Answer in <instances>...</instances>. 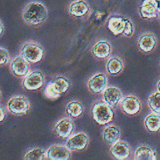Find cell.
<instances>
[{"label":"cell","mask_w":160,"mask_h":160,"mask_svg":"<svg viewBox=\"0 0 160 160\" xmlns=\"http://www.w3.org/2000/svg\"><path fill=\"white\" fill-rule=\"evenodd\" d=\"M139 14L142 18L150 19L158 16V1L157 0H143L140 8Z\"/></svg>","instance_id":"2e32d148"},{"label":"cell","mask_w":160,"mask_h":160,"mask_svg":"<svg viewBox=\"0 0 160 160\" xmlns=\"http://www.w3.org/2000/svg\"><path fill=\"white\" fill-rule=\"evenodd\" d=\"M121 136V130L116 125L106 126L102 131V139L107 144L112 145L119 141Z\"/></svg>","instance_id":"ffe728a7"},{"label":"cell","mask_w":160,"mask_h":160,"mask_svg":"<svg viewBox=\"0 0 160 160\" xmlns=\"http://www.w3.org/2000/svg\"><path fill=\"white\" fill-rule=\"evenodd\" d=\"M120 106L122 111L129 116L138 114L142 109V104L139 99L133 94L124 97L121 99Z\"/></svg>","instance_id":"52a82bcc"},{"label":"cell","mask_w":160,"mask_h":160,"mask_svg":"<svg viewBox=\"0 0 160 160\" xmlns=\"http://www.w3.org/2000/svg\"><path fill=\"white\" fill-rule=\"evenodd\" d=\"M156 88H157V90L158 91L160 92V79L158 81L157 84H156Z\"/></svg>","instance_id":"f1b7e54d"},{"label":"cell","mask_w":160,"mask_h":160,"mask_svg":"<svg viewBox=\"0 0 160 160\" xmlns=\"http://www.w3.org/2000/svg\"><path fill=\"white\" fill-rule=\"evenodd\" d=\"M3 31H4V26H3V24L2 22L1 21V34H2L3 33Z\"/></svg>","instance_id":"f546056e"},{"label":"cell","mask_w":160,"mask_h":160,"mask_svg":"<svg viewBox=\"0 0 160 160\" xmlns=\"http://www.w3.org/2000/svg\"><path fill=\"white\" fill-rule=\"evenodd\" d=\"M89 10V6L85 0H76L72 2L69 6V14L77 18L86 16Z\"/></svg>","instance_id":"d6986e66"},{"label":"cell","mask_w":160,"mask_h":160,"mask_svg":"<svg viewBox=\"0 0 160 160\" xmlns=\"http://www.w3.org/2000/svg\"><path fill=\"white\" fill-rule=\"evenodd\" d=\"M108 79L106 76L102 72H98L91 76L88 81L89 90L94 94L102 93L107 88Z\"/></svg>","instance_id":"30bf717a"},{"label":"cell","mask_w":160,"mask_h":160,"mask_svg":"<svg viewBox=\"0 0 160 160\" xmlns=\"http://www.w3.org/2000/svg\"><path fill=\"white\" fill-rule=\"evenodd\" d=\"M71 85L69 80L64 76H57L49 81L44 90L46 96L50 99H56L66 92Z\"/></svg>","instance_id":"3957f363"},{"label":"cell","mask_w":160,"mask_h":160,"mask_svg":"<svg viewBox=\"0 0 160 160\" xmlns=\"http://www.w3.org/2000/svg\"><path fill=\"white\" fill-rule=\"evenodd\" d=\"M0 52H1V61L0 64L1 66L6 64L9 60V54L8 50L2 47L0 48Z\"/></svg>","instance_id":"4316f807"},{"label":"cell","mask_w":160,"mask_h":160,"mask_svg":"<svg viewBox=\"0 0 160 160\" xmlns=\"http://www.w3.org/2000/svg\"><path fill=\"white\" fill-rule=\"evenodd\" d=\"M112 46L107 40H101L94 44L91 49L92 54L99 59L108 58L111 53Z\"/></svg>","instance_id":"ac0fdd59"},{"label":"cell","mask_w":160,"mask_h":160,"mask_svg":"<svg viewBox=\"0 0 160 160\" xmlns=\"http://www.w3.org/2000/svg\"><path fill=\"white\" fill-rule=\"evenodd\" d=\"M44 82V76L40 70H35L25 76L22 82L24 89L29 91H34L41 88Z\"/></svg>","instance_id":"ba28073f"},{"label":"cell","mask_w":160,"mask_h":160,"mask_svg":"<svg viewBox=\"0 0 160 160\" xmlns=\"http://www.w3.org/2000/svg\"><path fill=\"white\" fill-rule=\"evenodd\" d=\"M0 109H1V121L2 122L5 118V111L2 106H1Z\"/></svg>","instance_id":"83f0119b"},{"label":"cell","mask_w":160,"mask_h":160,"mask_svg":"<svg viewBox=\"0 0 160 160\" xmlns=\"http://www.w3.org/2000/svg\"><path fill=\"white\" fill-rule=\"evenodd\" d=\"M29 62L21 56L19 55L13 58L10 64V70L16 76L23 77L29 71Z\"/></svg>","instance_id":"8fae6325"},{"label":"cell","mask_w":160,"mask_h":160,"mask_svg":"<svg viewBox=\"0 0 160 160\" xmlns=\"http://www.w3.org/2000/svg\"><path fill=\"white\" fill-rule=\"evenodd\" d=\"M74 128V122L70 118H64L60 119L55 124L54 131L58 137L67 138L71 135Z\"/></svg>","instance_id":"9a60e30c"},{"label":"cell","mask_w":160,"mask_h":160,"mask_svg":"<svg viewBox=\"0 0 160 160\" xmlns=\"http://www.w3.org/2000/svg\"><path fill=\"white\" fill-rule=\"evenodd\" d=\"M8 111L13 115L23 116L26 114L30 109L28 99L23 95H16L11 98L7 102Z\"/></svg>","instance_id":"8992f818"},{"label":"cell","mask_w":160,"mask_h":160,"mask_svg":"<svg viewBox=\"0 0 160 160\" xmlns=\"http://www.w3.org/2000/svg\"><path fill=\"white\" fill-rule=\"evenodd\" d=\"M158 44L156 36L152 32H144L138 38V46L139 49L143 52L149 53L152 52Z\"/></svg>","instance_id":"5bb4252c"},{"label":"cell","mask_w":160,"mask_h":160,"mask_svg":"<svg viewBox=\"0 0 160 160\" xmlns=\"http://www.w3.org/2000/svg\"><path fill=\"white\" fill-rule=\"evenodd\" d=\"M110 106L105 102L95 103L91 109L93 119L100 125L109 123L114 118V111Z\"/></svg>","instance_id":"5b68a950"},{"label":"cell","mask_w":160,"mask_h":160,"mask_svg":"<svg viewBox=\"0 0 160 160\" xmlns=\"http://www.w3.org/2000/svg\"><path fill=\"white\" fill-rule=\"evenodd\" d=\"M47 17L48 9L46 6L37 1L28 3L22 11L23 21L29 26H39L46 21Z\"/></svg>","instance_id":"6da1fadb"},{"label":"cell","mask_w":160,"mask_h":160,"mask_svg":"<svg viewBox=\"0 0 160 160\" xmlns=\"http://www.w3.org/2000/svg\"><path fill=\"white\" fill-rule=\"evenodd\" d=\"M109 152L115 159H127L131 154V148L126 142L118 141L111 146Z\"/></svg>","instance_id":"e0dca14e"},{"label":"cell","mask_w":160,"mask_h":160,"mask_svg":"<svg viewBox=\"0 0 160 160\" xmlns=\"http://www.w3.org/2000/svg\"><path fill=\"white\" fill-rule=\"evenodd\" d=\"M66 113L72 118H77L81 116L84 111L82 103L78 100L70 101L66 107Z\"/></svg>","instance_id":"cb8c5ba5"},{"label":"cell","mask_w":160,"mask_h":160,"mask_svg":"<svg viewBox=\"0 0 160 160\" xmlns=\"http://www.w3.org/2000/svg\"><path fill=\"white\" fill-rule=\"evenodd\" d=\"M71 150L61 144H53L46 151L47 158L52 160H66L71 157Z\"/></svg>","instance_id":"4fadbf2b"},{"label":"cell","mask_w":160,"mask_h":160,"mask_svg":"<svg viewBox=\"0 0 160 160\" xmlns=\"http://www.w3.org/2000/svg\"><path fill=\"white\" fill-rule=\"evenodd\" d=\"M46 156V151H45L41 148H34L28 151H27L24 156V159H38L42 160L44 159Z\"/></svg>","instance_id":"484cf974"},{"label":"cell","mask_w":160,"mask_h":160,"mask_svg":"<svg viewBox=\"0 0 160 160\" xmlns=\"http://www.w3.org/2000/svg\"><path fill=\"white\" fill-rule=\"evenodd\" d=\"M158 1V11L159 14H160V0H157Z\"/></svg>","instance_id":"4dcf8cb0"},{"label":"cell","mask_w":160,"mask_h":160,"mask_svg":"<svg viewBox=\"0 0 160 160\" xmlns=\"http://www.w3.org/2000/svg\"><path fill=\"white\" fill-rule=\"evenodd\" d=\"M124 64L121 59L118 57H112L109 58L106 64V70L107 72L112 76L119 74L123 69Z\"/></svg>","instance_id":"603a6c76"},{"label":"cell","mask_w":160,"mask_h":160,"mask_svg":"<svg viewBox=\"0 0 160 160\" xmlns=\"http://www.w3.org/2000/svg\"><path fill=\"white\" fill-rule=\"evenodd\" d=\"M146 129L151 132H156L160 131V114L154 112L148 114L144 120Z\"/></svg>","instance_id":"7402d4cb"},{"label":"cell","mask_w":160,"mask_h":160,"mask_svg":"<svg viewBox=\"0 0 160 160\" xmlns=\"http://www.w3.org/2000/svg\"><path fill=\"white\" fill-rule=\"evenodd\" d=\"M107 26L114 35L131 37L134 34L133 23L129 18L122 16L115 15L109 17L107 21Z\"/></svg>","instance_id":"7a4b0ae2"},{"label":"cell","mask_w":160,"mask_h":160,"mask_svg":"<svg viewBox=\"0 0 160 160\" xmlns=\"http://www.w3.org/2000/svg\"><path fill=\"white\" fill-rule=\"evenodd\" d=\"M89 139L85 132L76 133L68 139L66 146L71 151H82L88 146Z\"/></svg>","instance_id":"9c48e42d"},{"label":"cell","mask_w":160,"mask_h":160,"mask_svg":"<svg viewBox=\"0 0 160 160\" xmlns=\"http://www.w3.org/2000/svg\"><path fill=\"white\" fill-rule=\"evenodd\" d=\"M21 55L29 63L39 62L44 57V50L42 46L36 42H26L20 49Z\"/></svg>","instance_id":"277c9868"},{"label":"cell","mask_w":160,"mask_h":160,"mask_svg":"<svg viewBox=\"0 0 160 160\" xmlns=\"http://www.w3.org/2000/svg\"><path fill=\"white\" fill-rule=\"evenodd\" d=\"M134 159L136 160H156V153L148 145L142 144L136 149Z\"/></svg>","instance_id":"44dd1931"},{"label":"cell","mask_w":160,"mask_h":160,"mask_svg":"<svg viewBox=\"0 0 160 160\" xmlns=\"http://www.w3.org/2000/svg\"><path fill=\"white\" fill-rule=\"evenodd\" d=\"M148 105L152 112L160 114V92L156 91L149 96Z\"/></svg>","instance_id":"d4e9b609"},{"label":"cell","mask_w":160,"mask_h":160,"mask_svg":"<svg viewBox=\"0 0 160 160\" xmlns=\"http://www.w3.org/2000/svg\"><path fill=\"white\" fill-rule=\"evenodd\" d=\"M102 99L105 103L112 108H114L121 102L122 94L119 88L109 86L107 87L102 92Z\"/></svg>","instance_id":"7c38bea8"}]
</instances>
